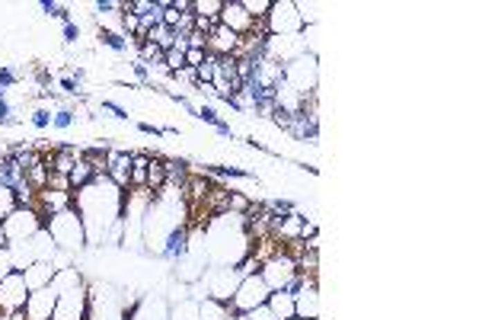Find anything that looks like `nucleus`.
<instances>
[{
    "label": "nucleus",
    "instance_id": "1",
    "mask_svg": "<svg viewBox=\"0 0 479 320\" xmlns=\"http://www.w3.org/2000/svg\"><path fill=\"white\" fill-rule=\"evenodd\" d=\"M55 288H58V301L51 320H87L90 311V285L83 282L77 269H58L55 272Z\"/></svg>",
    "mask_w": 479,
    "mask_h": 320
},
{
    "label": "nucleus",
    "instance_id": "2",
    "mask_svg": "<svg viewBox=\"0 0 479 320\" xmlns=\"http://www.w3.org/2000/svg\"><path fill=\"white\" fill-rule=\"evenodd\" d=\"M45 234H48L51 244L61 247V250H80V247H87V231H83V221L74 211V205L58 211V215H51V218L45 221Z\"/></svg>",
    "mask_w": 479,
    "mask_h": 320
},
{
    "label": "nucleus",
    "instance_id": "3",
    "mask_svg": "<svg viewBox=\"0 0 479 320\" xmlns=\"http://www.w3.org/2000/svg\"><path fill=\"white\" fill-rule=\"evenodd\" d=\"M269 295H272V288H269V282L259 272L256 276H246L237 285V292L231 295V301H227V311H231V317L249 314V311H256V308H262L269 301Z\"/></svg>",
    "mask_w": 479,
    "mask_h": 320
},
{
    "label": "nucleus",
    "instance_id": "4",
    "mask_svg": "<svg viewBox=\"0 0 479 320\" xmlns=\"http://www.w3.org/2000/svg\"><path fill=\"white\" fill-rule=\"evenodd\" d=\"M265 29L269 35H304V13H300V3L294 0H272V10L265 17Z\"/></svg>",
    "mask_w": 479,
    "mask_h": 320
},
{
    "label": "nucleus",
    "instance_id": "5",
    "mask_svg": "<svg viewBox=\"0 0 479 320\" xmlns=\"http://www.w3.org/2000/svg\"><path fill=\"white\" fill-rule=\"evenodd\" d=\"M3 231H7L10 244H23V240L35 237L39 231H45V218L39 215V208H17L3 221Z\"/></svg>",
    "mask_w": 479,
    "mask_h": 320
},
{
    "label": "nucleus",
    "instance_id": "6",
    "mask_svg": "<svg viewBox=\"0 0 479 320\" xmlns=\"http://www.w3.org/2000/svg\"><path fill=\"white\" fill-rule=\"evenodd\" d=\"M26 298H29V285H26L23 269H13V272H7V276L0 278V311L3 314L23 311Z\"/></svg>",
    "mask_w": 479,
    "mask_h": 320
},
{
    "label": "nucleus",
    "instance_id": "7",
    "mask_svg": "<svg viewBox=\"0 0 479 320\" xmlns=\"http://www.w3.org/2000/svg\"><path fill=\"white\" fill-rule=\"evenodd\" d=\"M243 282V276L237 272V266H221V269H211L208 272V278H205V292H208V298H215V301H231V295L237 292V285Z\"/></svg>",
    "mask_w": 479,
    "mask_h": 320
},
{
    "label": "nucleus",
    "instance_id": "8",
    "mask_svg": "<svg viewBox=\"0 0 479 320\" xmlns=\"http://www.w3.org/2000/svg\"><path fill=\"white\" fill-rule=\"evenodd\" d=\"M106 177L112 179V186L128 193L132 189V151H118L106 144Z\"/></svg>",
    "mask_w": 479,
    "mask_h": 320
},
{
    "label": "nucleus",
    "instance_id": "9",
    "mask_svg": "<svg viewBox=\"0 0 479 320\" xmlns=\"http://www.w3.org/2000/svg\"><path fill=\"white\" fill-rule=\"evenodd\" d=\"M55 301H58V288H55V282H48L45 288H35V292H29V298H26V320H51V314H55Z\"/></svg>",
    "mask_w": 479,
    "mask_h": 320
},
{
    "label": "nucleus",
    "instance_id": "10",
    "mask_svg": "<svg viewBox=\"0 0 479 320\" xmlns=\"http://www.w3.org/2000/svg\"><path fill=\"white\" fill-rule=\"evenodd\" d=\"M189 244H192V240H189V228H186V224H173L170 234H166V240H163V247L157 250V256L179 266V260L189 253Z\"/></svg>",
    "mask_w": 479,
    "mask_h": 320
},
{
    "label": "nucleus",
    "instance_id": "11",
    "mask_svg": "<svg viewBox=\"0 0 479 320\" xmlns=\"http://www.w3.org/2000/svg\"><path fill=\"white\" fill-rule=\"evenodd\" d=\"M221 26H227V29H231V33H237V35H249V33H253V26H256V19H253L246 10H243V3H240V0H224V7H221Z\"/></svg>",
    "mask_w": 479,
    "mask_h": 320
},
{
    "label": "nucleus",
    "instance_id": "12",
    "mask_svg": "<svg viewBox=\"0 0 479 320\" xmlns=\"http://www.w3.org/2000/svg\"><path fill=\"white\" fill-rule=\"evenodd\" d=\"M122 320H170V304L163 298H157V301L138 298V301H132V308L122 311Z\"/></svg>",
    "mask_w": 479,
    "mask_h": 320
},
{
    "label": "nucleus",
    "instance_id": "13",
    "mask_svg": "<svg viewBox=\"0 0 479 320\" xmlns=\"http://www.w3.org/2000/svg\"><path fill=\"white\" fill-rule=\"evenodd\" d=\"M294 317L300 320H320V288H316V276L300 288V295L294 298Z\"/></svg>",
    "mask_w": 479,
    "mask_h": 320
},
{
    "label": "nucleus",
    "instance_id": "14",
    "mask_svg": "<svg viewBox=\"0 0 479 320\" xmlns=\"http://www.w3.org/2000/svg\"><path fill=\"white\" fill-rule=\"evenodd\" d=\"M237 48H240V35L217 23L211 29V35H208V51L217 55V58H224V55H237Z\"/></svg>",
    "mask_w": 479,
    "mask_h": 320
},
{
    "label": "nucleus",
    "instance_id": "15",
    "mask_svg": "<svg viewBox=\"0 0 479 320\" xmlns=\"http://www.w3.org/2000/svg\"><path fill=\"white\" fill-rule=\"evenodd\" d=\"M55 272H58V266L51 260H42V263H33V266H26L23 276H26V285H29V292H35V288H45L55 278Z\"/></svg>",
    "mask_w": 479,
    "mask_h": 320
},
{
    "label": "nucleus",
    "instance_id": "16",
    "mask_svg": "<svg viewBox=\"0 0 479 320\" xmlns=\"http://www.w3.org/2000/svg\"><path fill=\"white\" fill-rule=\"evenodd\" d=\"M96 179V170H93V163L87 157H77L74 170L67 173V183H71V195L80 193V189H87V186Z\"/></svg>",
    "mask_w": 479,
    "mask_h": 320
},
{
    "label": "nucleus",
    "instance_id": "17",
    "mask_svg": "<svg viewBox=\"0 0 479 320\" xmlns=\"http://www.w3.org/2000/svg\"><path fill=\"white\" fill-rule=\"evenodd\" d=\"M199 173H201V177H208V179H256L253 170L227 167V163H208V167H201Z\"/></svg>",
    "mask_w": 479,
    "mask_h": 320
},
{
    "label": "nucleus",
    "instance_id": "18",
    "mask_svg": "<svg viewBox=\"0 0 479 320\" xmlns=\"http://www.w3.org/2000/svg\"><path fill=\"white\" fill-rule=\"evenodd\" d=\"M265 308L272 311V317H275V320H291V317H294V298L284 295L281 288H275L272 295H269Z\"/></svg>",
    "mask_w": 479,
    "mask_h": 320
},
{
    "label": "nucleus",
    "instance_id": "19",
    "mask_svg": "<svg viewBox=\"0 0 479 320\" xmlns=\"http://www.w3.org/2000/svg\"><path fill=\"white\" fill-rule=\"evenodd\" d=\"M227 317H231V311H227L224 301H215L208 295L199 298V320H227Z\"/></svg>",
    "mask_w": 479,
    "mask_h": 320
},
{
    "label": "nucleus",
    "instance_id": "20",
    "mask_svg": "<svg viewBox=\"0 0 479 320\" xmlns=\"http://www.w3.org/2000/svg\"><path fill=\"white\" fill-rule=\"evenodd\" d=\"M26 179H29V186H33L35 193H45V189H48L51 170H48V163H45V154H42L39 163H33V167L26 170Z\"/></svg>",
    "mask_w": 479,
    "mask_h": 320
},
{
    "label": "nucleus",
    "instance_id": "21",
    "mask_svg": "<svg viewBox=\"0 0 479 320\" xmlns=\"http://www.w3.org/2000/svg\"><path fill=\"white\" fill-rule=\"evenodd\" d=\"M147 189L154 195L166 189V173H163V160L157 154H150V167H147Z\"/></svg>",
    "mask_w": 479,
    "mask_h": 320
},
{
    "label": "nucleus",
    "instance_id": "22",
    "mask_svg": "<svg viewBox=\"0 0 479 320\" xmlns=\"http://www.w3.org/2000/svg\"><path fill=\"white\" fill-rule=\"evenodd\" d=\"M100 42L106 45V48L118 51V55H128V51L134 48L132 39H125V35L118 33V29H100Z\"/></svg>",
    "mask_w": 479,
    "mask_h": 320
},
{
    "label": "nucleus",
    "instance_id": "23",
    "mask_svg": "<svg viewBox=\"0 0 479 320\" xmlns=\"http://www.w3.org/2000/svg\"><path fill=\"white\" fill-rule=\"evenodd\" d=\"M144 42H150V45H157L160 51H170L173 48V42H176V33L173 29H170V26H154V29H150L147 33V39H144Z\"/></svg>",
    "mask_w": 479,
    "mask_h": 320
},
{
    "label": "nucleus",
    "instance_id": "24",
    "mask_svg": "<svg viewBox=\"0 0 479 320\" xmlns=\"http://www.w3.org/2000/svg\"><path fill=\"white\" fill-rule=\"evenodd\" d=\"M170 320H199V301L186 298L179 304H170Z\"/></svg>",
    "mask_w": 479,
    "mask_h": 320
},
{
    "label": "nucleus",
    "instance_id": "25",
    "mask_svg": "<svg viewBox=\"0 0 479 320\" xmlns=\"http://www.w3.org/2000/svg\"><path fill=\"white\" fill-rule=\"evenodd\" d=\"M39 10L45 13V17L51 19H61V23H71V7H64V3H58V0H39Z\"/></svg>",
    "mask_w": 479,
    "mask_h": 320
},
{
    "label": "nucleus",
    "instance_id": "26",
    "mask_svg": "<svg viewBox=\"0 0 479 320\" xmlns=\"http://www.w3.org/2000/svg\"><path fill=\"white\" fill-rule=\"evenodd\" d=\"M221 7H224V0H192V10H195V17L221 19Z\"/></svg>",
    "mask_w": 479,
    "mask_h": 320
},
{
    "label": "nucleus",
    "instance_id": "27",
    "mask_svg": "<svg viewBox=\"0 0 479 320\" xmlns=\"http://www.w3.org/2000/svg\"><path fill=\"white\" fill-rule=\"evenodd\" d=\"M77 122V112L71 109V106H61V109H55V116H51V128L55 132H67V128H74Z\"/></svg>",
    "mask_w": 479,
    "mask_h": 320
},
{
    "label": "nucleus",
    "instance_id": "28",
    "mask_svg": "<svg viewBox=\"0 0 479 320\" xmlns=\"http://www.w3.org/2000/svg\"><path fill=\"white\" fill-rule=\"evenodd\" d=\"M17 208H19V202H17V195H13V189L0 186V224H3Z\"/></svg>",
    "mask_w": 479,
    "mask_h": 320
},
{
    "label": "nucleus",
    "instance_id": "29",
    "mask_svg": "<svg viewBox=\"0 0 479 320\" xmlns=\"http://www.w3.org/2000/svg\"><path fill=\"white\" fill-rule=\"evenodd\" d=\"M262 208L269 211V215H278V218H288V215H294V202H288V199H269V202H262Z\"/></svg>",
    "mask_w": 479,
    "mask_h": 320
},
{
    "label": "nucleus",
    "instance_id": "30",
    "mask_svg": "<svg viewBox=\"0 0 479 320\" xmlns=\"http://www.w3.org/2000/svg\"><path fill=\"white\" fill-rule=\"evenodd\" d=\"M243 10H246L253 19H265L269 17V10H272V0H240Z\"/></svg>",
    "mask_w": 479,
    "mask_h": 320
},
{
    "label": "nucleus",
    "instance_id": "31",
    "mask_svg": "<svg viewBox=\"0 0 479 320\" xmlns=\"http://www.w3.org/2000/svg\"><path fill=\"white\" fill-rule=\"evenodd\" d=\"M138 23H141V19L122 7V13H118V26H122V29H118V33H122L125 39H134V35H138Z\"/></svg>",
    "mask_w": 479,
    "mask_h": 320
},
{
    "label": "nucleus",
    "instance_id": "32",
    "mask_svg": "<svg viewBox=\"0 0 479 320\" xmlns=\"http://www.w3.org/2000/svg\"><path fill=\"white\" fill-rule=\"evenodd\" d=\"M195 118H199V122H205V125H211V128L224 125V118L217 116V109H215V106H208V103H201V106H199V112H195Z\"/></svg>",
    "mask_w": 479,
    "mask_h": 320
},
{
    "label": "nucleus",
    "instance_id": "33",
    "mask_svg": "<svg viewBox=\"0 0 479 320\" xmlns=\"http://www.w3.org/2000/svg\"><path fill=\"white\" fill-rule=\"evenodd\" d=\"M51 116L55 112L51 109H45V106H39V109H33L29 112V125H35L39 132H45V128H51Z\"/></svg>",
    "mask_w": 479,
    "mask_h": 320
},
{
    "label": "nucleus",
    "instance_id": "34",
    "mask_svg": "<svg viewBox=\"0 0 479 320\" xmlns=\"http://www.w3.org/2000/svg\"><path fill=\"white\" fill-rule=\"evenodd\" d=\"M132 71H134V77H138V87H150V84H154V71H150L141 58L132 61Z\"/></svg>",
    "mask_w": 479,
    "mask_h": 320
},
{
    "label": "nucleus",
    "instance_id": "35",
    "mask_svg": "<svg viewBox=\"0 0 479 320\" xmlns=\"http://www.w3.org/2000/svg\"><path fill=\"white\" fill-rule=\"evenodd\" d=\"M19 80H23V77H19V71H13L10 64H0V90H13Z\"/></svg>",
    "mask_w": 479,
    "mask_h": 320
},
{
    "label": "nucleus",
    "instance_id": "36",
    "mask_svg": "<svg viewBox=\"0 0 479 320\" xmlns=\"http://www.w3.org/2000/svg\"><path fill=\"white\" fill-rule=\"evenodd\" d=\"M100 112H106V116L118 118V122H128V118H132L125 106H118V103H112V100H102V103H100Z\"/></svg>",
    "mask_w": 479,
    "mask_h": 320
},
{
    "label": "nucleus",
    "instance_id": "37",
    "mask_svg": "<svg viewBox=\"0 0 479 320\" xmlns=\"http://www.w3.org/2000/svg\"><path fill=\"white\" fill-rule=\"evenodd\" d=\"M17 122H19V116H17V109H13V103L3 100V103H0V128L17 125Z\"/></svg>",
    "mask_w": 479,
    "mask_h": 320
},
{
    "label": "nucleus",
    "instance_id": "38",
    "mask_svg": "<svg viewBox=\"0 0 479 320\" xmlns=\"http://www.w3.org/2000/svg\"><path fill=\"white\" fill-rule=\"evenodd\" d=\"M58 87L67 93V96H77V100H83V87L77 84V80H74V77H71V74L58 77Z\"/></svg>",
    "mask_w": 479,
    "mask_h": 320
},
{
    "label": "nucleus",
    "instance_id": "39",
    "mask_svg": "<svg viewBox=\"0 0 479 320\" xmlns=\"http://www.w3.org/2000/svg\"><path fill=\"white\" fill-rule=\"evenodd\" d=\"M96 17H109V13H122V0H96L93 3Z\"/></svg>",
    "mask_w": 479,
    "mask_h": 320
},
{
    "label": "nucleus",
    "instance_id": "40",
    "mask_svg": "<svg viewBox=\"0 0 479 320\" xmlns=\"http://www.w3.org/2000/svg\"><path fill=\"white\" fill-rule=\"evenodd\" d=\"M61 35H64L67 45H74L77 39H80V23L77 19H71V23H64V29H61Z\"/></svg>",
    "mask_w": 479,
    "mask_h": 320
},
{
    "label": "nucleus",
    "instance_id": "41",
    "mask_svg": "<svg viewBox=\"0 0 479 320\" xmlns=\"http://www.w3.org/2000/svg\"><path fill=\"white\" fill-rule=\"evenodd\" d=\"M205 55H208V51L189 48V51H186V68H192V71H195V68H199V64H201V61H205Z\"/></svg>",
    "mask_w": 479,
    "mask_h": 320
},
{
    "label": "nucleus",
    "instance_id": "42",
    "mask_svg": "<svg viewBox=\"0 0 479 320\" xmlns=\"http://www.w3.org/2000/svg\"><path fill=\"white\" fill-rule=\"evenodd\" d=\"M221 23V19H208V17H195V33L201 35H211V29Z\"/></svg>",
    "mask_w": 479,
    "mask_h": 320
},
{
    "label": "nucleus",
    "instance_id": "43",
    "mask_svg": "<svg viewBox=\"0 0 479 320\" xmlns=\"http://www.w3.org/2000/svg\"><path fill=\"white\" fill-rule=\"evenodd\" d=\"M138 132L141 135H150V138H166V132L160 125H150V122H138Z\"/></svg>",
    "mask_w": 479,
    "mask_h": 320
},
{
    "label": "nucleus",
    "instance_id": "44",
    "mask_svg": "<svg viewBox=\"0 0 479 320\" xmlns=\"http://www.w3.org/2000/svg\"><path fill=\"white\" fill-rule=\"evenodd\" d=\"M13 269H17V266H13V256H10V247H7V250H0V278Z\"/></svg>",
    "mask_w": 479,
    "mask_h": 320
},
{
    "label": "nucleus",
    "instance_id": "45",
    "mask_svg": "<svg viewBox=\"0 0 479 320\" xmlns=\"http://www.w3.org/2000/svg\"><path fill=\"white\" fill-rule=\"evenodd\" d=\"M249 320H275V317H272V311L262 304V308H256V311H249Z\"/></svg>",
    "mask_w": 479,
    "mask_h": 320
},
{
    "label": "nucleus",
    "instance_id": "46",
    "mask_svg": "<svg viewBox=\"0 0 479 320\" xmlns=\"http://www.w3.org/2000/svg\"><path fill=\"white\" fill-rule=\"evenodd\" d=\"M215 132H217V135H221V138H231V141H233V138H237V132H233V128H231V122H224V125H217Z\"/></svg>",
    "mask_w": 479,
    "mask_h": 320
},
{
    "label": "nucleus",
    "instance_id": "47",
    "mask_svg": "<svg viewBox=\"0 0 479 320\" xmlns=\"http://www.w3.org/2000/svg\"><path fill=\"white\" fill-rule=\"evenodd\" d=\"M71 77H74L77 84H83V80H87V71H83V68H74V71H71Z\"/></svg>",
    "mask_w": 479,
    "mask_h": 320
},
{
    "label": "nucleus",
    "instance_id": "48",
    "mask_svg": "<svg viewBox=\"0 0 479 320\" xmlns=\"http://www.w3.org/2000/svg\"><path fill=\"white\" fill-rule=\"evenodd\" d=\"M10 240H7V231H3V224H0V250H7Z\"/></svg>",
    "mask_w": 479,
    "mask_h": 320
},
{
    "label": "nucleus",
    "instance_id": "49",
    "mask_svg": "<svg viewBox=\"0 0 479 320\" xmlns=\"http://www.w3.org/2000/svg\"><path fill=\"white\" fill-rule=\"evenodd\" d=\"M3 100H7V90H0V103H3Z\"/></svg>",
    "mask_w": 479,
    "mask_h": 320
},
{
    "label": "nucleus",
    "instance_id": "50",
    "mask_svg": "<svg viewBox=\"0 0 479 320\" xmlns=\"http://www.w3.org/2000/svg\"><path fill=\"white\" fill-rule=\"evenodd\" d=\"M227 320H237V317H227Z\"/></svg>",
    "mask_w": 479,
    "mask_h": 320
},
{
    "label": "nucleus",
    "instance_id": "51",
    "mask_svg": "<svg viewBox=\"0 0 479 320\" xmlns=\"http://www.w3.org/2000/svg\"><path fill=\"white\" fill-rule=\"evenodd\" d=\"M291 320H300V317H291Z\"/></svg>",
    "mask_w": 479,
    "mask_h": 320
}]
</instances>
